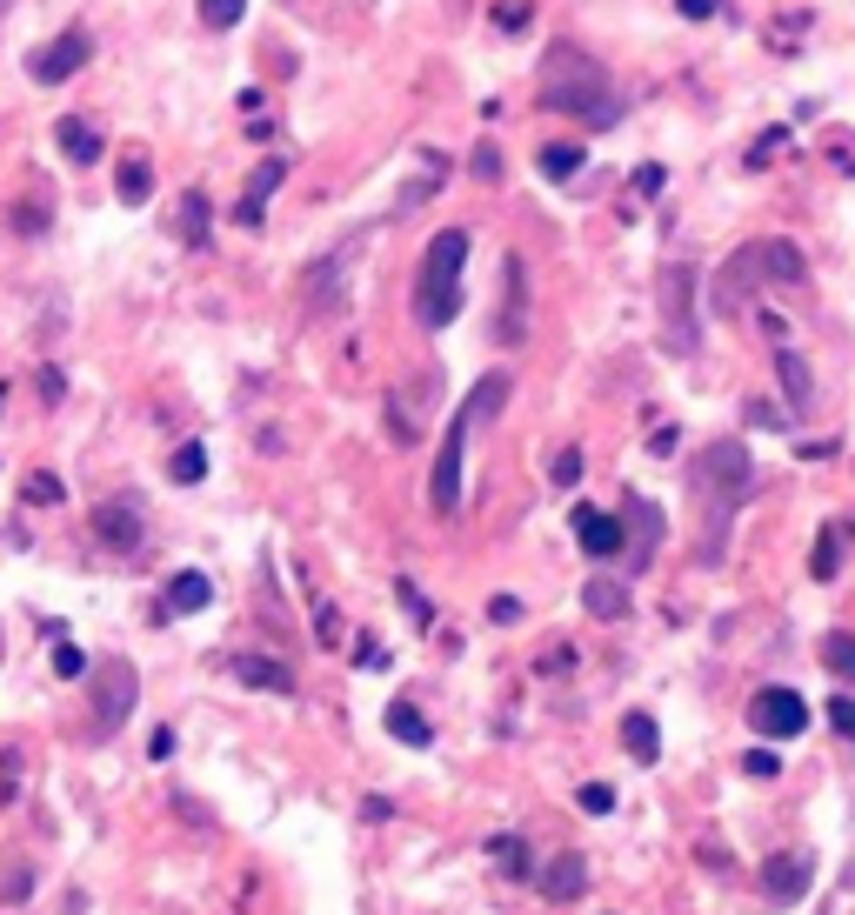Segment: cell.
<instances>
[{
    "instance_id": "obj_1",
    "label": "cell",
    "mask_w": 855,
    "mask_h": 915,
    "mask_svg": "<svg viewBox=\"0 0 855 915\" xmlns=\"http://www.w3.org/2000/svg\"><path fill=\"white\" fill-rule=\"evenodd\" d=\"M542 108L575 114V121H588V127H609V121L622 114V101H615V88H609L602 60H588L581 47H555V54H548V67H542Z\"/></svg>"
},
{
    "instance_id": "obj_2",
    "label": "cell",
    "mask_w": 855,
    "mask_h": 915,
    "mask_svg": "<svg viewBox=\"0 0 855 915\" xmlns=\"http://www.w3.org/2000/svg\"><path fill=\"white\" fill-rule=\"evenodd\" d=\"M462 268H468V234L442 227L435 241L421 247V268H414V314L421 327H448L462 308Z\"/></svg>"
},
{
    "instance_id": "obj_3",
    "label": "cell",
    "mask_w": 855,
    "mask_h": 915,
    "mask_svg": "<svg viewBox=\"0 0 855 915\" xmlns=\"http://www.w3.org/2000/svg\"><path fill=\"white\" fill-rule=\"evenodd\" d=\"M662 342L668 355H696L702 348V321H696V268L675 261L662 275Z\"/></svg>"
},
{
    "instance_id": "obj_4",
    "label": "cell",
    "mask_w": 855,
    "mask_h": 915,
    "mask_svg": "<svg viewBox=\"0 0 855 915\" xmlns=\"http://www.w3.org/2000/svg\"><path fill=\"white\" fill-rule=\"evenodd\" d=\"M88 695H95V735L108 741V735H121L127 728V715H134V695H141V676H134V661H101L95 669V682H88Z\"/></svg>"
},
{
    "instance_id": "obj_5",
    "label": "cell",
    "mask_w": 855,
    "mask_h": 915,
    "mask_svg": "<svg viewBox=\"0 0 855 915\" xmlns=\"http://www.w3.org/2000/svg\"><path fill=\"white\" fill-rule=\"evenodd\" d=\"M468 435H475V422L455 408V422H448V435H442V455H435V475H428V509H435L442 522H455V509H462V461H468Z\"/></svg>"
},
{
    "instance_id": "obj_6",
    "label": "cell",
    "mask_w": 855,
    "mask_h": 915,
    "mask_svg": "<svg viewBox=\"0 0 855 915\" xmlns=\"http://www.w3.org/2000/svg\"><path fill=\"white\" fill-rule=\"evenodd\" d=\"M768 275H762V241H748V247H735V255L715 268V288H709V308L715 314H742V301L762 288Z\"/></svg>"
},
{
    "instance_id": "obj_7",
    "label": "cell",
    "mask_w": 855,
    "mask_h": 915,
    "mask_svg": "<svg viewBox=\"0 0 855 915\" xmlns=\"http://www.w3.org/2000/svg\"><path fill=\"white\" fill-rule=\"evenodd\" d=\"M748 448L742 442H715V448H702V468H696V481L709 488V494H722V509H735L742 494H748Z\"/></svg>"
},
{
    "instance_id": "obj_8",
    "label": "cell",
    "mask_w": 855,
    "mask_h": 915,
    "mask_svg": "<svg viewBox=\"0 0 855 915\" xmlns=\"http://www.w3.org/2000/svg\"><path fill=\"white\" fill-rule=\"evenodd\" d=\"M341 288H348V247H327L321 261H308V268L295 275V301H301L308 314H327V308L341 301Z\"/></svg>"
},
{
    "instance_id": "obj_9",
    "label": "cell",
    "mask_w": 855,
    "mask_h": 915,
    "mask_svg": "<svg viewBox=\"0 0 855 915\" xmlns=\"http://www.w3.org/2000/svg\"><path fill=\"white\" fill-rule=\"evenodd\" d=\"M748 728L768 735V741H789V735L809 728V702H802L796 689H762V695L748 702Z\"/></svg>"
},
{
    "instance_id": "obj_10",
    "label": "cell",
    "mask_w": 855,
    "mask_h": 915,
    "mask_svg": "<svg viewBox=\"0 0 855 915\" xmlns=\"http://www.w3.org/2000/svg\"><path fill=\"white\" fill-rule=\"evenodd\" d=\"M88 54H95L88 27H67V34H54V41L34 54V80H41V88H67V80L88 67Z\"/></svg>"
},
{
    "instance_id": "obj_11",
    "label": "cell",
    "mask_w": 855,
    "mask_h": 915,
    "mask_svg": "<svg viewBox=\"0 0 855 915\" xmlns=\"http://www.w3.org/2000/svg\"><path fill=\"white\" fill-rule=\"evenodd\" d=\"M809 882H815V856L809 849H789V856H776V862L762 869V895L776 902V908H796L809 895Z\"/></svg>"
},
{
    "instance_id": "obj_12",
    "label": "cell",
    "mask_w": 855,
    "mask_h": 915,
    "mask_svg": "<svg viewBox=\"0 0 855 915\" xmlns=\"http://www.w3.org/2000/svg\"><path fill=\"white\" fill-rule=\"evenodd\" d=\"M501 342H522L529 335V261L522 255H508L501 261V327H495Z\"/></svg>"
},
{
    "instance_id": "obj_13",
    "label": "cell",
    "mask_w": 855,
    "mask_h": 915,
    "mask_svg": "<svg viewBox=\"0 0 855 915\" xmlns=\"http://www.w3.org/2000/svg\"><path fill=\"white\" fill-rule=\"evenodd\" d=\"M288 168H295L288 154H268L262 168L247 175V188H241V201H234V221H241V227H262V214H268V194L288 181Z\"/></svg>"
},
{
    "instance_id": "obj_14",
    "label": "cell",
    "mask_w": 855,
    "mask_h": 915,
    "mask_svg": "<svg viewBox=\"0 0 855 915\" xmlns=\"http://www.w3.org/2000/svg\"><path fill=\"white\" fill-rule=\"evenodd\" d=\"M568 522H575V542H581V555H595V561L622 555V542H629V522H615V515H602V509H575Z\"/></svg>"
},
{
    "instance_id": "obj_15",
    "label": "cell",
    "mask_w": 855,
    "mask_h": 915,
    "mask_svg": "<svg viewBox=\"0 0 855 915\" xmlns=\"http://www.w3.org/2000/svg\"><path fill=\"white\" fill-rule=\"evenodd\" d=\"M776 381H782V401H789V414L802 422V414L815 408V375H809V361H802L796 348H776Z\"/></svg>"
},
{
    "instance_id": "obj_16",
    "label": "cell",
    "mask_w": 855,
    "mask_h": 915,
    "mask_svg": "<svg viewBox=\"0 0 855 915\" xmlns=\"http://www.w3.org/2000/svg\"><path fill=\"white\" fill-rule=\"evenodd\" d=\"M95 535H101L108 548H134V542H141V509H134V502H101V509H95Z\"/></svg>"
},
{
    "instance_id": "obj_17",
    "label": "cell",
    "mask_w": 855,
    "mask_h": 915,
    "mask_svg": "<svg viewBox=\"0 0 855 915\" xmlns=\"http://www.w3.org/2000/svg\"><path fill=\"white\" fill-rule=\"evenodd\" d=\"M535 882H542V895H548V902H575V895L588 889V862L568 849V856H555V862H548Z\"/></svg>"
},
{
    "instance_id": "obj_18",
    "label": "cell",
    "mask_w": 855,
    "mask_h": 915,
    "mask_svg": "<svg viewBox=\"0 0 855 915\" xmlns=\"http://www.w3.org/2000/svg\"><path fill=\"white\" fill-rule=\"evenodd\" d=\"M234 682L268 689V695H295V676L281 669V661H268V655H234Z\"/></svg>"
},
{
    "instance_id": "obj_19",
    "label": "cell",
    "mask_w": 855,
    "mask_h": 915,
    "mask_svg": "<svg viewBox=\"0 0 855 915\" xmlns=\"http://www.w3.org/2000/svg\"><path fill=\"white\" fill-rule=\"evenodd\" d=\"M762 275H768V281H782V288L809 281V261H802V247H796V241H762Z\"/></svg>"
},
{
    "instance_id": "obj_20",
    "label": "cell",
    "mask_w": 855,
    "mask_h": 915,
    "mask_svg": "<svg viewBox=\"0 0 855 915\" xmlns=\"http://www.w3.org/2000/svg\"><path fill=\"white\" fill-rule=\"evenodd\" d=\"M508 394H515V388H508V375H481V381L468 388V401H462V414H468V422L481 428V422H495V414L508 408Z\"/></svg>"
},
{
    "instance_id": "obj_21",
    "label": "cell",
    "mask_w": 855,
    "mask_h": 915,
    "mask_svg": "<svg viewBox=\"0 0 855 915\" xmlns=\"http://www.w3.org/2000/svg\"><path fill=\"white\" fill-rule=\"evenodd\" d=\"M54 141H60V154L74 160V168H95V160H101V134H95L88 121H74V114L54 127Z\"/></svg>"
},
{
    "instance_id": "obj_22",
    "label": "cell",
    "mask_w": 855,
    "mask_h": 915,
    "mask_svg": "<svg viewBox=\"0 0 855 915\" xmlns=\"http://www.w3.org/2000/svg\"><path fill=\"white\" fill-rule=\"evenodd\" d=\"M214 602V581L208 574H175V581H167V615H195V609H208Z\"/></svg>"
},
{
    "instance_id": "obj_23",
    "label": "cell",
    "mask_w": 855,
    "mask_h": 915,
    "mask_svg": "<svg viewBox=\"0 0 855 915\" xmlns=\"http://www.w3.org/2000/svg\"><path fill=\"white\" fill-rule=\"evenodd\" d=\"M488 856H495V869H501L508 882H529V875H535V856H529L522 836H488Z\"/></svg>"
},
{
    "instance_id": "obj_24",
    "label": "cell",
    "mask_w": 855,
    "mask_h": 915,
    "mask_svg": "<svg viewBox=\"0 0 855 915\" xmlns=\"http://www.w3.org/2000/svg\"><path fill=\"white\" fill-rule=\"evenodd\" d=\"M581 602H588L595 622H622V615H629V589H622V581H602V574L581 589Z\"/></svg>"
},
{
    "instance_id": "obj_25",
    "label": "cell",
    "mask_w": 855,
    "mask_h": 915,
    "mask_svg": "<svg viewBox=\"0 0 855 915\" xmlns=\"http://www.w3.org/2000/svg\"><path fill=\"white\" fill-rule=\"evenodd\" d=\"M622 741H629V756L648 769V762L662 756V728H655V715H642V708H635V715H622Z\"/></svg>"
},
{
    "instance_id": "obj_26",
    "label": "cell",
    "mask_w": 855,
    "mask_h": 915,
    "mask_svg": "<svg viewBox=\"0 0 855 915\" xmlns=\"http://www.w3.org/2000/svg\"><path fill=\"white\" fill-rule=\"evenodd\" d=\"M388 735H395V741H408V748H428V741H435V728L421 722V708H414V702H388Z\"/></svg>"
},
{
    "instance_id": "obj_27",
    "label": "cell",
    "mask_w": 855,
    "mask_h": 915,
    "mask_svg": "<svg viewBox=\"0 0 855 915\" xmlns=\"http://www.w3.org/2000/svg\"><path fill=\"white\" fill-rule=\"evenodd\" d=\"M581 160H588L581 141H555V147H542V175L548 181H568V175H581Z\"/></svg>"
},
{
    "instance_id": "obj_28",
    "label": "cell",
    "mask_w": 855,
    "mask_h": 915,
    "mask_svg": "<svg viewBox=\"0 0 855 915\" xmlns=\"http://www.w3.org/2000/svg\"><path fill=\"white\" fill-rule=\"evenodd\" d=\"M822 669L835 676V682H855V635H822Z\"/></svg>"
},
{
    "instance_id": "obj_29",
    "label": "cell",
    "mask_w": 855,
    "mask_h": 915,
    "mask_svg": "<svg viewBox=\"0 0 855 915\" xmlns=\"http://www.w3.org/2000/svg\"><path fill=\"white\" fill-rule=\"evenodd\" d=\"M629 515H635V555H629V568H648V548H655V535H662V515H655L648 502H629Z\"/></svg>"
},
{
    "instance_id": "obj_30",
    "label": "cell",
    "mask_w": 855,
    "mask_h": 915,
    "mask_svg": "<svg viewBox=\"0 0 855 915\" xmlns=\"http://www.w3.org/2000/svg\"><path fill=\"white\" fill-rule=\"evenodd\" d=\"M809 574H815V581H835V574H842V535H829V528L815 535V548H809Z\"/></svg>"
},
{
    "instance_id": "obj_31",
    "label": "cell",
    "mask_w": 855,
    "mask_h": 915,
    "mask_svg": "<svg viewBox=\"0 0 855 915\" xmlns=\"http://www.w3.org/2000/svg\"><path fill=\"white\" fill-rule=\"evenodd\" d=\"M147 194H154V168H147V160H121V201L141 208Z\"/></svg>"
},
{
    "instance_id": "obj_32",
    "label": "cell",
    "mask_w": 855,
    "mask_h": 915,
    "mask_svg": "<svg viewBox=\"0 0 855 915\" xmlns=\"http://www.w3.org/2000/svg\"><path fill=\"white\" fill-rule=\"evenodd\" d=\"M54 676H60V682H88V676H95V661L80 655L74 641H54Z\"/></svg>"
},
{
    "instance_id": "obj_33",
    "label": "cell",
    "mask_w": 855,
    "mask_h": 915,
    "mask_svg": "<svg viewBox=\"0 0 855 915\" xmlns=\"http://www.w3.org/2000/svg\"><path fill=\"white\" fill-rule=\"evenodd\" d=\"M241 14H247V0H201V27H214V34L241 27Z\"/></svg>"
},
{
    "instance_id": "obj_34",
    "label": "cell",
    "mask_w": 855,
    "mask_h": 915,
    "mask_svg": "<svg viewBox=\"0 0 855 915\" xmlns=\"http://www.w3.org/2000/svg\"><path fill=\"white\" fill-rule=\"evenodd\" d=\"M181 234H188V247H208V194H188V208H181Z\"/></svg>"
},
{
    "instance_id": "obj_35",
    "label": "cell",
    "mask_w": 855,
    "mask_h": 915,
    "mask_svg": "<svg viewBox=\"0 0 855 915\" xmlns=\"http://www.w3.org/2000/svg\"><path fill=\"white\" fill-rule=\"evenodd\" d=\"M742 775L776 782V775H782V756H776V748H748V756H742Z\"/></svg>"
},
{
    "instance_id": "obj_36",
    "label": "cell",
    "mask_w": 855,
    "mask_h": 915,
    "mask_svg": "<svg viewBox=\"0 0 855 915\" xmlns=\"http://www.w3.org/2000/svg\"><path fill=\"white\" fill-rule=\"evenodd\" d=\"M789 147V127H768V134H755V147H748V168H768V160H776Z\"/></svg>"
},
{
    "instance_id": "obj_37",
    "label": "cell",
    "mask_w": 855,
    "mask_h": 915,
    "mask_svg": "<svg viewBox=\"0 0 855 915\" xmlns=\"http://www.w3.org/2000/svg\"><path fill=\"white\" fill-rule=\"evenodd\" d=\"M575 802H581V815H615V789L609 782H581Z\"/></svg>"
},
{
    "instance_id": "obj_38",
    "label": "cell",
    "mask_w": 855,
    "mask_h": 915,
    "mask_svg": "<svg viewBox=\"0 0 855 915\" xmlns=\"http://www.w3.org/2000/svg\"><path fill=\"white\" fill-rule=\"evenodd\" d=\"M167 475H175V481H201L208 475V448H181L175 461H167Z\"/></svg>"
},
{
    "instance_id": "obj_39",
    "label": "cell",
    "mask_w": 855,
    "mask_h": 915,
    "mask_svg": "<svg viewBox=\"0 0 855 915\" xmlns=\"http://www.w3.org/2000/svg\"><path fill=\"white\" fill-rule=\"evenodd\" d=\"M748 422H755V428H789L796 414H789V408H776V401H748Z\"/></svg>"
},
{
    "instance_id": "obj_40",
    "label": "cell",
    "mask_w": 855,
    "mask_h": 915,
    "mask_svg": "<svg viewBox=\"0 0 855 915\" xmlns=\"http://www.w3.org/2000/svg\"><path fill=\"white\" fill-rule=\"evenodd\" d=\"M548 475H555V488H575V481H581V448H562Z\"/></svg>"
},
{
    "instance_id": "obj_41",
    "label": "cell",
    "mask_w": 855,
    "mask_h": 915,
    "mask_svg": "<svg viewBox=\"0 0 855 915\" xmlns=\"http://www.w3.org/2000/svg\"><path fill=\"white\" fill-rule=\"evenodd\" d=\"M829 728H835L842 741H855V702H848V695H835V702H829Z\"/></svg>"
},
{
    "instance_id": "obj_42",
    "label": "cell",
    "mask_w": 855,
    "mask_h": 915,
    "mask_svg": "<svg viewBox=\"0 0 855 915\" xmlns=\"http://www.w3.org/2000/svg\"><path fill=\"white\" fill-rule=\"evenodd\" d=\"M314 635H321V648H334V641H341V622H334V609H327V602H314Z\"/></svg>"
},
{
    "instance_id": "obj_43",
    "label": "cell",
    "mask_w": 855,
    "mask_h": 915,
    "mask_svg": "<svg viewBox=\"0 0 855 915\" xmlns=\"http://www.w3.org/2000/svg\"><path fill=\"white\" fill-rule=\"evenodd\" d=\"M27 502H41V509L60 502V481H54V475H34V481H27Z\"/></svg>"
},
{
    "instance_id": "obj_44",
    "label": "cell",
    "mask_w": 855,
    "mask_h": 915,
    "mask_svg": "<svg viewBox=\"0 0 855 915\" xmlns=\"http://www.w3.org/2000/svg\"><path fill=\"white\" fill-rule=\"evenodd\" d=\"M662 181H668V175L655 168V160H642V168H635V194H662Z\"/></svg>"
},
{
    "instance_id": "obj_45",
    "label": "cell",
    "mask_w": 855,
    "mask_h": 915,
    "mask_svg": "<svg viewBox=\"0 0 855 915\" xmlns=\"http://www.w3.org/2000/svg\"><path fill=\"white\" fill-rule=\"evenodd\" d=\"M475 175H481V181H501V154H495V147H475Z\"/></svg>"
},
{
    "instance_id": "obj_46",
    "label": "cell",
    "mask_w": 855,
    "mask_h": 915,
    "mask_svg": "<svg viewBox=\"0 0 855 915\" xmlns=\"http://www.w3.org/2000/svg\"><path fill=\"white\" fill-rule=\"evenodd\" d=\"M27 889H34V875H27V869H14V875H8V882H0V902H21V895H27Z\"/></svg>"
},
{
    "instance_id": "obj_47",
    "label": "cell",
    "mask_w": 855,
    "mask_h": 915,
    "mask_svg": "<svg viewBox=\"0 0 855 915\" xmlns=\"http://www.w3.org/2000/svg\"><path fill=\"white\" fill-rule=\"evenodd\" d=\"M14 227H21V234H41V227H47V208H14Z\"/></svg>"
},
{
    "instance_id": "obj_48",
    "label": "cell",
    "mask_w": 855,
    "mask_h": 915,
    "mask_svg": "<svg viewBox=\"0 0 855 915\" xmlns=\"http://www.w3.org/2000/svg\"><path fill=\"white\" fill-rule=\"evenodd\" d=\"M428 194H435V175H428V181H408V188H401V208H421Z\"/></svg>"
},
{
    "instance_id": "obj_49",
    "label": "cell",
    "mask_w": 855,
    "mask_h": 915,
    "mask_svg": "<svg viewBox=\"0 0 855 915\" xmlns=\"http://www.w3.org/2000/svg\"><path fill=\"white\" fill-rule=\"evenodd\" d=\"M147 756H154V762H167V756H175V728H154V741H147Z\"/></svg>"
},
{
    "instance_id": "obj_50",
    "label": "cell",
    "mask_w": 855,
    "mask_h": 915,
    "mask_svg": "<svg viewBox=\"0 0 855 915\" xmlns=\"http://www.w3.org/2000/svg\"><path fill=\"white\" fill-rule=\"evenodd\" d=\"M488 615H495V622H515V615H522V602H515V595H495V602H488Z\"/></svg>"
},
{
    "instance_id": "obj_51",
    "label": "cell",
    "mask_w": 855,
    "mask_h": 915,
    "mask_svg": "<svg viewBox=\"0 0 855 915\" xmlns=\"http://www.w3.org/2000/svg\"><path fill=\"white\" fill-rule=\"evenodd\" d=\"M362 815H368V822H388V815H395V802H388V795H368V802H362Z\"/></svg>"
},
{
    "instance_id": "obj_52",
    "label": "cell",
    "mask_w": 855,
    "mask_h": 915,
    "mask_svg": "<svg viewBox=\"0 0 855 915\" xmlns=\"http://www.w3.org/2000/svg\"><path fill=\"white\" fill-rule=\"evenodd\" d=\"M648 455H675V428H655L648 435Z\"/></svg>"
},
{
    "instance_id": "obj_53",
    "label": "cell",
    "mask_w": 855,
    "mask_h": 915,
    "mask_svg": "<svg viewBox=\"0 0 855 915\" xmlns=\"http://www.w3.org/2000/svg\"><path fill=\"white\" fill-rule=\"evenodd\" d=\"M681 14H689V21H709V14H715V0H681Z\"/></svg>"
},
{
    "instance_id": "obj_54",
    "label": "cell",
    "mask_w": 855,
    "mask_h": 915,
    "mask_svg": "<svg viewBox=\"0 0 855 915\" xmlns=\"http://www.w3.org/2000/svg\"><path fill=\"white\" fill-rule=\"evenodd\" d=\"M0 8H8V0H0Z\"/></svg>"
}]
</instances>
